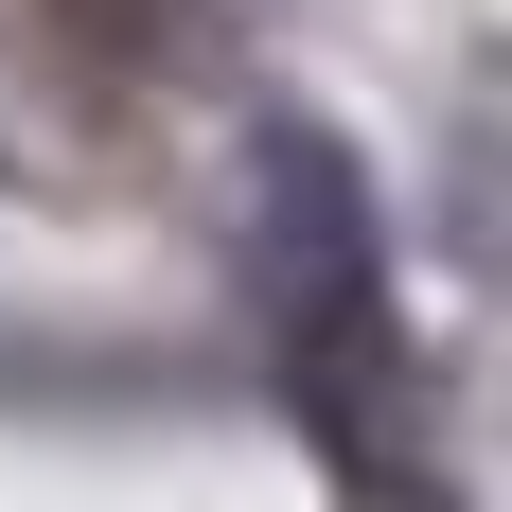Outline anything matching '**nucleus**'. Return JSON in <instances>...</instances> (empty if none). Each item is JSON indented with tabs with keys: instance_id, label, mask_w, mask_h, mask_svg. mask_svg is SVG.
Instances as JSON below:
<instances>
[{
	"instance_id": "1",
	"label": "nucleus",
	"mask_w": 512,
	"mask_h": 512,
	"mask_svg": "<svg viewBox=\"0 0 512 512\" xmlns=\"http://www.w3.org/2000/svg\"><path fill=\"white\" fill-rule=\"evenodd\" d=\"M248 265H265V336H283V371H301V407L336 424V442H371L389 424V389H407V301H389V212H371L354 142L336 124H248Z\"/></svg>"
}]
</instances>
